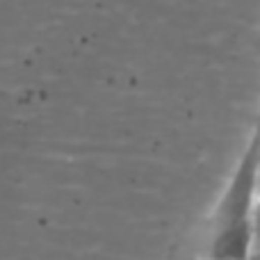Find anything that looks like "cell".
<instances>
[{"instance_id":"1","label":"cell","mask_w":260,"mask_h":260,"mask_svg":"<svg viewBox=\"0 0 260 260\" xmlns=\"http://www.w3.org/2000/svg\"><path fill=\"white\" fill-rule=\"evenodd\" d=\"M260 139L247 151L224 199L212 215L206 260H249V219L256 203V165Z\"/></svg>"},{"instance_id":"3","label":"cell","mask_w":260,"mask_h":260,"mask_svg":"<svg viewBox=\"0 0 260 260\" xmlns=\"http://www.w3.org/2000/svg\"><path fill=\"white\" fill-rule=\"evenodd\" d=\"M256 199H260V148H258V165H256Z\"/></svg>"},{"instance_id":"4","label":"cell","mask_w":260,"mask_h":260,"mask_svg":"<svg viewBox=\"0 0 260 260\" xmlns=\"http://www.w3.org/2000/svg\"><path fill=\"white\" fill-rule=\"evenodd\" d=\"M249 260H260V253H258V256H251V258H249Z\"/></svg>"},{"instance_id":"2","label":"cell","mask_w":260,"mask_h":260,"mask_svg":"<svg viewBox=\"0 0 260 260\" xmlns=\"http://www.w3.org/2000/svg\"><path fill=\"white\" fill-rule=\"evenodd\" d=\"M260 253V199H256L249 219V258Z\"/></svg>"}]
</instances>
